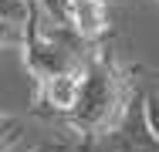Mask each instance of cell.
Returning a JSON list of instances; mask_svg holds the SVG:
<instances>
[{
  "label": "cell",
  "mask_w": 159,
  "mask_h": 152,
  "mask_svg": "<svg viewBox=\"0 0 159 152\" xmlns=\"http://www.w3.org/2000/svg\"><path fill=\"white\" fill-rule=\"evenodd\" d=\"M105 142H108V152H159V139H156V132L149 128L142 101L132 105L125 125L119 132H112Z\"/></svg>",
  "instance_id": "3957f363"
},
{
  "label": "cell",
  "mask_w": 159,
  "mask_h": 152,
  "mask_svg": "<svg viewBox=\"0 0 159 152\" xmlns=\"http://www.w3.org/2000/svg\"><path fill=\"white\" fill-rule=\"evenodd\" d=\"M132 105H135V91H132V78L125 64L108 47H98L85 71L81 98L64 115V125L71 135L81 139V149L92 152L95 142H105L112 132L125 125Z\"/></svg>",
  "instance_id": "6da1fadb"
},
{
  "label": "cell",
  "mask_w": 159,
  "mask_h": 152,
  "mask_svg": "<svg viewBox=\"0 0 159 152\" xmlns=\"http://www.w3.org/2000/svg\"><path fill=\"white\" fill-rule=\"evenodd\" d=\"M142 108H146V118H149V128L156 132L159 139V88H152L146 98H142Z\"/></svg>",
  "instance_id": "5b68a950"
},
{
  "label": "cell",
  "mask_w": 159,
  "mask_h": 152,
  "mask_svg": "<svg viewBox=\"0 0 159 152\" xmlns=\"http://www.w3.org/2000/svg\"><path fill=\"white\" fill-rule=\"evenodd\" d=\"M34 152H71V145L68 142H54V145H41V149H34Z\"/></svg>",
  "instance_id": "8992f818"
},
{
  "label": "cell",
  "mask_w": 159,
  "mask_h": 152,
  "mask_svg": "<svg viewBox=\"0 0 159 152\" xmlns=\"http://www.w3.org/2000/svg\"><path fill=\"white\" fill-rule=\"evenodd\" d=\"M71 30L88 44H102L108 34V0H75Z\"/></svg>",
  "instance_id": "277c9868"
},
{
  "label": "cell",
  "mask_w": 159,
  "mask_h": 152,
  "mask_svg": "<svg viewBox=\"0 0 159 152\" xmlns=\"http://www.w3.org/2000/svg\"><path fill=\"white\" fill-rule=\"evenodd\" d=\"M81 85H85V71H68V74H51V78H44V81H34L31 115L64 118V115L78 105Z\"/></svg>",
  "instance_id": "7a4b0ae2"
}]
</instances>
